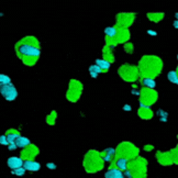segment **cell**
I'll use <instances>...</instances> for the list:
<instances>
[{
	"instance_id": "cell-26",
	"label": "cell",
	"mask_w": 178,
	"mask_h": 178,
	"mask_svg": "<svg viewBox=\"0 0 178 178\" xmlns=\"http://www.w3.org/2000/svg\"><path fill=\"white\" fill-rule=\"evenodd\" d=\"M167 78H168V81H171V83L178 85V73H177V72H175V70H171V72H168Z\"/></svg>"
},
{
	"instance_id": "cell-17",
	"label": "cell",
	"mask_w": 178,
	"mask_h": 178,
	"mask_svg": "<svg viewBox=\"0 0 178 178\" xmlns=\"http://www.w3.org/2000/svg\"><path fill=\"white\" fill-rule=\"evenodd\" d=\"M115 150L114 148H106L103 152H101V156H102L103 161L105 162H112V159L114 158Z\"/></svg>"
},
{
	"instance_id": "cell-34",
	"label": "cell",
	"mask_w": 178,
	"mask_h": 178,
	"mask_svg": "<svg viewBox=\"0 0 178 178\" xmlns=\"http://www.w3.org/2000/svg\"><path fill=\"white\" fill-rule=\"evenodd\" d=\"M46 167L50 168V169H55L56 165L54 163H48V164H46Z\"/></svg>"
},
{
	"instance_id": "cell-23",
	"label": "cell",
	"mask_w": 178,
	"mask_h": 178,
	"mask_svg": "<svg viewBox=\"0 0 178 178\" xmlns=\"http://www.w3.org/2000/svg\"><path fill=\"white\" fill-rule=\"evenodd\" d=\"M141 84L145 88H148V89H153L156 86L155 81H154L153 78H143V79L141 81Z\"/></svg>"
},
{
	"instance_id": "cell-37",
	"label": "cell",
	"mask_w": 178,
	"mask_h": 178,
	"mask_svg": "<svg viewBox=\"0 0 178 178\" xmlns=\"http://www.w3.org/2000/svg\"><path fill=\"white\" fill-rule=\"evenodd\" d=\"M173 25H174V28H176V29H178V20H175V21H174V23H173Z\"/></svg>"
},
{
	"instance_id": "cell-1",
	"label": "cell",
	"mask_w": 178,
	"mask_h": 178,
	"mask_svg": "<svg viewBox=\"0 0 178 178\" xmlns=\"http://www.w3.org/2000/svg\"><path fill=\"white\" fill-rule=\"evenodd\" d=\"M15 53L25 66L32 67L38 63L41 56L40 41L32 35L25 36L15 43Z\"/></svg>"
},
{
	"instance_id": "cell-11",
	"label": "cell",
	"mask_w": 178,
	"mask_h": 178,
	"mask_svg": "<svg viewBox=\"0 0 178 178\" xmlns=\"http://www.w3.org/2000/svg\"><path fill=\"white\" fill-rule=\"evenodd\" d=\"M115 20H117V25H118V27L123 28V29H126L128 27H130V25L133 23V20H134V14L121 12V13H119V14H117Z\"/></svg>"
},
{
	"instance_id": "cell-4",
	"label": "cell",
	"mask_w": 178,
	"mask_h": 178,
	"mask_svg": "<svg viewBox=\"0 0 178 178\" xmlns=\"http://www.w3.org/2000/svg\"><path fill=\"white\" fill-rule=\"evenodd\" d=\"M139 153V150L133 145L132 143L129 142H122L118 145L117 150H115V154L119 156V158H126V159H130V158L135 157Z\"/></svg>"
},
{
	"instance_id": "cell-3",
	"label": "cell",
	"mask_w": 178,
	"mask_h": 178,
	"mask_svg": "<svg viewBox=\"0 0 178 178\" xmlns=\"http://www.w3.org/2000/svg\"><path fill=\"white\" fill-rule=\"evenodd\" d=\"M105 166V161L100 152L96 150L88 151L84 157V168L87 173H97L102 169Z\"/></svg>"
},
{
	"instance_id": "cell-29",
	"label": "cell",
	"mask_w": 178,
	"mask_h": 178,
	"mask_svg": "<svg viewBox=\"0 0 178 178\" xmlns=\"http://www.w3.org/2000/svg\"><path fill=\"white\" fill-rule=\"evenodd\" d=\"M25 169L23 167H20V168H17V169H13L11 173L13 174V175H17V176H23L25 174Z\"/></svg>"
},
{
	"instance_id": "cell-31",
	"label": "cell",
	"mask_w": 178,
	"mask_h": 178,
	"mask_svg": "<svg viewBox=\"0 0 178 178\" xmlns=\"http://www.w3.org/2000/svg\"><path fill=\"white\" fill-rule=\"evenodd\" d=\"M124 51L126 53H132L133 52V45L131 43H126V45H124Z\"/></svg>"
},
{
	"instance_id": "cell-6",
	"label": "cell",
	"mask_w": 178,
	"mask_h": 178,
	"mask_svg": "<svg viewBox=\"0 0 178 178\" xmlns=\"http://www.w3.org/2000/svg\"><path fill=\"white\" fill-rule=\"evenodd\" d=\"M81 93H83V84L77 79H72L66 93V99L69 102H77L81 98Z\"/></svg>"
},
{
	"instance_id": "cell-18",
	"label": "cell",
	"mask_w": 178,
	"mask_h": 178,
	"mask_svg": "<svg viewBox=\"0 0 178 178\" xmlns=\"http://www.w3.org/2000/svg\"><path fill=\"white\" fill-rule=\"evenodd\" d=\"M96 65L100 67V69L102 73H106V72H108V69L110 68L111 63L105 60L103 58H98V60H96Z\"/></svg>"
},
{
	"instance_id": "cell-12",
	"label": "cell",
	"mask_w": 178,
	"mask_h": 178,
	"mask_svg": "<svg viewBox=\"0 0 178 178\" xmlns=\"http://www.w3.org/2000/svg\"><path fill=\"white\" fill-rule=\"evenodd\" d=\"M102 56L103 60L109 62V63H113L114 62V54H113V46L107 45L106 44L105 48L102 50Z\"/></svg>"
},
{
	"instance_id": "cell-35",
	"label": "cell",
	"mask_w": 178,
	"mask_h": 178,
	"mask_svg": "<svg viewBox=\"0 0 178 178\" xmlns=\"http://www.w3.org/2000/svg\"><path fill=\"white\" fill-rule=\"evenodd\" d=\"M123 110L124 111H131L132 110V107L130 105H124L123 106Z\"/></svg>"
},
{
	"instance_id": "cell-5",
	"label": "cell",
	"mask_w": 178,
	"mask_h": 178,
	"mask_svg": "<svg viewBox=\"0 0 178 178\" xmlns=\"http://www.w3.org/2000/svg\"><path fill=\"white\" fill-rule=\"evenodd\" d=\"M119 75L121 76L123 81H135L139 78L140 75V72H139V68L136 66L132 65V64H124L118 69Z\"/></svg>"
},
{
	"instance_id": "cell-14",
	"label": "cell",
	"mask_w": 178,
	"mask_h": 178,
	"mask_svg": "<svg viewBox=\"0 0 178 178\" xmlns=\"http://www.w3.org/2000/svg\"><path fill=\"white\" fill-rule=\"evenodd\" d=\"M105 178H124V174L112 165L108 169V172L105 174Z\"/></svg>"
},
{
	"instance_id": "cell-10",
	"label": "cell",
	"mask_w": 178,
	"mask_h": 178,
	"mask_svg": "<svg viewBox=\"0 0 178 178\" xmlns=\"http://www.w3.org/2000/svg\"><path fill=\"white\" fill-rule=\"evenodd\" d=\"M39 153H40V148L34 144H31L21 151L20 157L23 161H34V158L39 155Z\"/></svg>"
},
{
	"instance_id": "cell-27",
	"label": "cell",
	"mask_w": 178,
	"mask_h": 178,
	"mask_svg": "<svg viewBox=\"0 0 178 178\" xmlns=\"http://www.w3.org/2000/svg\"><path fill=\"white\" fill-rule=\"evenodd\" d=\"M11 83V79L9 76L5 75V74H0V86L1 85H9Z\"/></svg>"
},
{
	"instance_id": "cell-36",
	"label": "cell",
	"mask_w": 178,
	"mask_h": 178,
	"mask_svg": "<svg viewBox=\"0 0 178 178\" xmlns=\"http://www.w3.org/2000/svg\"><path fill=\"white\" fill-rule=\"evenodd\" d=\"M147 34L153 35V36H155V35H157V33H156L155 31H153V30H148V31H147Z\"/></svg>"
},
{
	"instance_id": "cell-22",
	"label": "cell",
	"mask_w": 178,
	"mask_h": 178,
	"mask_svg": "<svg viewBox=\"0 0 178 178\" xmlns=\"http://www.w3.org/2000/svg\"><path fill=\"white\" fill-rule=\"evenodd\" d=\"M118 33V28H117V25L115 27H107L105 29V34H106V38L108 39H113L117 35Z\"/></svg>"
},
{
	"instance_id": "cell-25",
	"label": "cell",
	"mask_w": 178,
	"mask_h": 178,
	"mask_svg": "<svg viewBox=\"0 0 178 178\" xmlns=\"http://www.w3.org/2000/svg\"><path fill=\"white\" fill-rule=\"evenodd\" d=\"M89 73H90L91 78H97L98 75H99L100 73H102V72H101L100 67L95 64V65H91L90 67H89Z\"/></svg>"
},
{
	"instance_id": "cell-19",
	"label": "cell",
	"mask_w": 178,
	"mask_h": 178,
	"mask_svg": "<svg viewBox=\"0 0 178 178\" xmlns=\"http://www.w3.org/2000/svg\"><path fill=\"white\" fill-rule=\"evenodd\" d=\"M139 115H140L142 119H145V120H150L153 115V112L151 111L150 107H144V108H141L139 110Z\"/></svg>"
},
{
	"instance_id": "cell-20",
	"label": "cell",
	"mask_w": 178,
	"mask_h": 178,
	"mask_svg": "<svg viewBox=\"0 0 178 178\" xmlns=\"http://www.w3.org/2000/svg\"><path fill=\"white\" fill-rule=\"evenodd\" d=\"M128 166H129V162L126 158H118V159L115 161V167L118 168V169H120L121 172L126 171V169H128Z\"/></svg>"
},
{
	"instance_id": "cell-32",
	"label": "cell",
	"mask_w": 178,
	"mask_h": 178,
	"mask_svg": "<svg viewBox=\"0 0 178 178\" xmlns=\"http://www.w3.org/2000/svg\"><path fill=\"white\" fill-rule=\"evenodd\" d=\"M157 114H158V115H162L161 119H166V118H167V113L164 112L163 110H158V111H157Z\"/></svg>"
},
{
	"instance_id": "cell-13",
	"label": "cell",
	"mask_w": 178,
	"mask_h": 178,
	"mask_svg": "<svg viewBox=\"0 0 178 178\" xmlns=\"http://www.w3.org/2000/svg\"><path fill=\"white\" fill-rule=\"evenodd\" d=\"M23 163H24V161H23L22 158L15 157V156H13V157H9L7 161V165L9 166L12 171L13 169H17V168L23 167Z\"/></svg>"
},
{
	"instance_id": "cell-7",
	"label": "cell",
	"mask_w": 178,
	"mask_h": 178,
	"mask_svg": "<svg viewBox=\"0 0 178 178\" xmlns=\"http://www.w3.org/2000/svg\"><path fill=\"white\" fill-rule=\"evenodd\" d=\"M140 106L141 108L144 107H150L151 105H153L157 99V93L155 90L148 89V88H144L140 91Z\"/></svg>"
},
{
	"instance_id": "cell-24",
	"label": "cell",
	"mask_w": 178,
	"mask_h": 178,
	"mask_svg": "<svg viewBox=\"0 0 178 178\" xmlns=\"http://www.w3.org/2000/svg\"><path fill=\"white\" fill-rule=\"evenodd\" d=\"M56 119H57V112H56V111H52L50 114L46 115L45 121L48 124H50V126H54L56 122Z\"/></svg>"
},
{
	"instance_id": "cell-2",
	"label": "cell",
	"mask_w": 178,
	"mask_h": 178,
	"mask_svg": "<svg viewBox=\"0 0 178 178\" xmlns=\"http://www.w3.org/2000/svg\"><path fill=\"white\" fill-rule=\"evenodd\" d=\"M162 62L156 56H144L139 64V72L145 78H153L161 73Z\"/></svg>"
},
{
	"instance_id": "cell-33",
	"label": "cell",
	"mask_w": 178,
	"mask_h": 178,
	"mask_svg": "<svg viewBox=\"0 0 178 178\" xmlns=\"http://www.w3.org/2000/svg\"><path fill=\"white\" fill-rule=\"evenodd\" d=\"M17 147H18V146H17V144H15V143H10L9 145H8V148H9L10 151H14Z\"/></svg>"
},
{
	"instance_id": "cell-30",
	"label": "cell",
	"mask_w": 178,
	"mask_h": 178,
	"mask_svg": "<svg viewBox=\"0 0 178 178\" xmlns=\"http://www.w3.org/2000/svg\"><path fill=\"white\" fill-rule=\"evenodd\" d=\"M0 144L1 145H9V141H8L7 136L6 135H1L0 136Z\"/></svg>"
},
{
	"instance_id": "cell-9",
	"label": "cell",
	"mask_w": 178,
	"mask_h": 178,
	"mask_svg": "<svg viewBox=\"0 0 178 178\" xmlns=\"http://www.w3.org/2000/svg\"><path fill=\"white\" fill-rule=\"evenodd\" d=\"M0 93L8 101H13L18 97V90L17 88L13 86V84L9 85H1L0 86Z\"/></svg>"
},
{
	"instance_id": "cell-16",
	"label": "cell",
	"mask_w": 178,
	"mask_h": 178,
	"mask_svg": "<svg viewBox=\"0 0 178 178\" xmlns=\"http://www.w3.org/2000/svg\"><path fill=\"white\" fill-rule=\"evenodd\" d=\"M5 135L7 136L8 141H9V144H10V143H15L18 139L21 136V134L20 132L18 130H15V129H10V130H8L7 132H6Z\"/></svg>"
},
{
	"instance_id": "cell-21",
	"label": "cell",
	"mask_w": 178,
	"mask_h": 178,
	"mask_svg": "<svg viewBox=\"0 0 178 178\" xmlns=\"http://www.w3.org/2000/svg\"><path fill=\"white\" fill-rule=\"evenodd\" d=\"M15 144H17L18 147H21L23 150V148L28 147L29 145H31V142L28 138H25V136H20V138L17 140Z\"/></svg>"
},
{
	"instance_id": "cell-15",
	"label": "cell",
	"mask_w": 178,
	"mask_h": 178,
	"mask_svg": "<svg viewBox=\"0 0 178 178\" xmlns=\"http://www.w3.org/2000/svg\"><path fill=\"white\" fill-rule=\"evenodd\" d=\"M23 168H24L25 171H29V172H38L40 171L41 164L35 161H24Z\"/></svg>"
},
{
	"instance_id": "cell-28",
	"label": "cell",
	"mask_w": 178,
	"mask_h": 178,
	"mask_svg": "<svg viewBox=\"0 0 178 178\" xmlns=\"http://www.w3.org/2000/svg\"><path fill=\"white\" fill-rule=\"evenodd\" d=\"M147 17L153 21H159L164 18V13H150Z\"/></svg>"
},
{
	"instance_id": "cell-8",
	"label": "cell",
	"mask_w": 178,
	"mask_h": 178,
	"mask_svg": "<svg viewBox=\"0 0 178 178\" xmlns=\"http://www.w3.org/2000/svg\"><path fill=\"white\" fill-rule=\"evenodd\" d=\"M117 28H118V33L115 35L113 39H108L106 38V44L107 45H110V46H113L114 48L115 45H118V44H121V43H124L126 41L129 40L130 38V32H129L128 29H123V28H120L117 25Z\"/></svg>"
},
{
	"instance_id": "cell-38",
	"label": "cell",
	"mask_w": 178,
	"mask_h": 178,
	"mask_svg": "<svg viewBox=\"0 0 178 178\" xmlns=\"http://www.w3.org/2000/svg\"><path fill=\"white\" fill-rule=\"evenodd\" d=\"M175 17H176V19H177V20H178V12H176V13H175Z\"/></svg>"
},
{
	"instance_id": "cell-39",
	"label": "cell",
	"mask_w": 178,
	"mask_h": 178,
	"mask_svg": "<svg viewBox=\"0 0 178 178\" xmlns=\"http://www.w3.org/2000/svg\"><path fill=\"white\" fill-rule=\"evenodd\" d=\"M177 60H178V55H177Z\"/></svg>"
}]
</instances>
